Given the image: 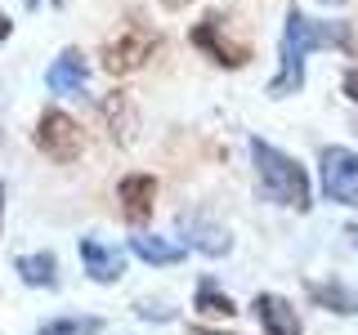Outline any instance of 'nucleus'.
<instances>
[{
    "mask_svg": "<svg viewBox=\"0 0 358 335\" xmlns=\"http://www.w3.org/2000/svg\"><path fill=\"white\" fill-rule=\"evenodd\" d=\"M197 335H220V331H206V327H197Z\"/></svg>",
    "mask_w": 358,
    "mask_h": 335,
    "instance_id": "5701e85b",
    "label": "nucleus"
},
{
    "mask_svg": "<svg viewBox=\"0 0 358 335\" xmlns=\"http://www.w3.org/2000/svg\"><path fill=\"white\" fill-rule=\"evenodd\" d=\"M94 117L99 126L108 130L112 143H134V134H139V107L130 103L126 89H108V94L94 98Z\"/></svg>",
    "mask_w": 358,
    "mask_h": 335,
    "instance_id": "0eeeda50",
    "label": "nucleus"
},
{
    "mask_svg": "<svg viewBox=\"0 0 358 335\" xmlns=\"http://www.w3.org/2000/svg\"><path fill=\"white\" fill-rule=\"evenodd\" d=\"M162 5H166V14H179V9H188L193 0H162Z\"/></svg>",
    "mask_w": 358,
    "mask_h": 335,
    "instance_id": "6ab92c4d",
    "label": "nucleus"
},
{
    "mask_svg": "<svg viewBox=\"0 0 358 335\" xmlns=\"http://www.w3.org/2000/svg\"><path fill=\"white\" fill-rule=\"evenodd\" d=\"M36 148L50 156V161H76V156L85 152V130L76 117H67L63 107H45L41 121H36Z\"/></svg>",
    "mask_w": 358,
    "mask_h": 335,
    "instance_id": "39448f33",
    "label": "nucleus"
},
{
    "mask_svg": "<svg viewBox=\"0 0 358 335\" xmlns=\"http://www.w3.org/2000/svg\"><path fill=\"white\" fill-rule=\"evenodd\" d=\"M345 98H354V103H358V67H354V72H345Z\"/></svg>",
    "mask_w": 358,
    "mask_h": 335,
    "instance_id": "a211bd4d",
    "label": "nucleus"
},
{
    "mask_svg": "<svg viewBox=\"0 0 358 335\" xmlns=\"http://www.w3.org/2000/svg\"><path fill=\"white\" fill-rule=\"evenodd\" d=\"M193 299H197V308L206 313V318H238V304H233V299L224 295L210 277H201V282H197V295Z\"/></svg>",
    "mask_w": 358,
    "mask_h": 335,
    "instance_id": "dca6fc26",
    "label": "nucleus"
},
{
    "mask_svg": "<svg viewBox=\"0 0 358 335\" xmlns=\"http://www.w3.org/2000/svg\"><path fill=\"white\" fill-rule=\"evenodd\" d=\"M251 165H255V179H260V193L268 201H278V206H287V210H309L313 206L309 170L296 156L273 148L268 139H251Z\"/></svg>",
    "mask_w": 358,
    "mask_h": 335,
    "instance_id": "f03ea898",
    "label": "nucleus"
},
{
    "mask_svg": "<svg viewBox=\"0 0 358 335\" xmlns=\"http://www.w3.org/2000/svg\"><path fill=\"white\" fill-rule=\"evenodd\" d=\"M255 318H260L264 335H300V318L282 295H260L255 299Z\"/></svg>",
    "mask_w": 358,
    "mask_h": 335,
    "instance_id": "f8f14e48",
    "label": "nucleus"
},
{
    "mask_svg": "<svg viewBox=\"0 0 358 335\" xmlns=\"http://www.w3.org/2000/svg\"><path fill=\"white\" fill-rule=\"evenodd\" d=\"M305 290H309L313 304L327 308V313H345V318H354V313H358V295H354V290H345L341 282H313Z\"/></svg>",
    "mask_w": 358,
    "mask_h": 335,
    "instance_id": "2eb2a0df",
    "label": "nucleus"
},
{
    "mask_svg": "<svg viewBox=\"0 0 358 335\" xmlns=\"http://www.w3.org/2000/svg\"><path fill=\"white\" fill-rule=\"evenodd\" d=\"M117 201H121V215L126 223L143 228L152 219V201H157V179L152 174H126L117 184Z\"/></svg>",
    "mask_w": 358,
    "mask_h": 335,
    "instance_id": "1a4fd4ad",
    "label": "nucleus"
},
{
    "mask_svg": "<svg viewBox=\"0 0 358 335\" xmlns=\"http://www.w3.org/2000/svg\"><path fill=\"white\" fill-rule=\"evenodd\" d=\"M318 174H322V193L327 201L341 206H358V152L354 148H322L318 156Z\"/></svg>",
    "mask_w": 358,
    "mask_h": 335,
    "instance_id": "423d86ee",
    "label": "nucleus"
},
{
    "mask_svg": "<svg viewBox=\"0 0 358 335\" xmlns=\"http://www.w3.org/2000/svg\"><path fill=\"white\" fill-rule=\"evenodd\" d=\"M99 331H103L99 318H54L41 327V335H99Z\"/></svg>",
    "mask_w": 358,
    "mask_h": 335,
    "instance_id": "f3484780",
    "label": "nucleus"
},
{
    "mask_svg": "<svg viewBox=\"0 0 358 335\" xmlns=\"http://www.w3.org/2000/svg\"><path fill=\"white\" fill-rule=\"evenodd\" d=\"M318 50H336V54H358L354 27L341 18H309L300 5L287 9L282 22V45H278V72L268 81V94L273 98H291L305 89V59Z\"/></svg>",
    "mask_w": 358,
    "mask_h": 335,
    "instance_id": "f257e3e1",
    "label": "nucleus"
},
{
    "mask_svg": "<svg viewBox=\"0 0 358 335\" xmlns=\"http://www.w3.org/2000/svg\"><path fill=\"white\" fill-rule=\"evenodd\" d=\"M318 5H331L336 9V5H345V0H318Z\"/></svg>",
    "mask_w": 358,
    "mask_h": 335,
    "instance_id": "4be33fe9",
    "label": "nucleus"
},
{
    "mask_svg": "<svg viewBox=\"0 0 358 335\" xmlns=\"http://www.w3.org/2000/svg\"><path fill=\"white\" fill-rule=\"evenodd\" d=\"M162 45H166V31L157 27V22H148L143 14H130V18H121V27L103 40L99 67H103L108 76H130V72H139L148 59H157Z\"/></svg>",
    "mask_w": 358,
    "mask_h": 335,
    "instance_id": "7ed1b4c3",
    "label": "nucleus"
},
{
    "mask_svg": "<svg viewBox=\"0 0 358 335\" xmlns=\"http://www.w3.org/2000/svg\"><path fill=\"white\" fill-rule=\"evenodd\" d=\"M179 237H188V246H197L201 255H229V228L215 223L210 215H197V210H188L184 219H179Z\"/></svg>",
    "mask_w": 358,
    "mask_h": 335,
    "instance_id": "9d476101",
    "label": "nucleus"
},
{
    "mask_svg": "<svg viewBox=\"0 0 358 335\" xmlns=\"http://www.w3.org/2000/svg\"><path fill=\"white\" fill-rule=\"evenodd\" d=\"M188 40H193V50H201V59H210L215 67H229V72H238V67L251 63V45L229 36V18H224L220 9H206V14L188 27Z\"/></svg>",
    "mask_w": 358,
    "mask_h": 335,
    "instance_id": "20e7f679",
    "label": "nucleus"
},
{
    "mask_svg": "<svg viewBox=\"0 0 358 335\" xmlns=\"http://www.w3.org/2000/svg\"><path fill=\"white\" fill-rule=\"evenodd\" d=\"M0 215H5V184H0Z\"/></svg>",
    "mask_w": 358,
    "mask_h": 335,
    "instance_id": "412c9836",
    "label": "nucleus"
},
{
    "mask_svg": "<svg viewBox=\"0 0 358 335\" xmlns=\"http://www.w3.org/2000/svg\"><path fill=\"white\" fill-rule=\"evenodd\" d=\"M9 31H14V22H9L5 14H0V40H5V36H9Z\"/></svg>",
    "mask_w": 358,
    "mask_h": 335,
    "instance_id": "aec40b11",
    "label": "nucleus"
},
{
    "mask_svg": "<svg viewBox=\"0 0 358 335\" xmlns=\"http://www.w3.org/2000/svg\"><path fill=\"white\" fill-rule=\"evenodd\" d=\"M130 251L139 255L143 264H152V268H166V264H179V260H184V246L171 241V237H152V232H134V237H130Z\"/></svg>",
    "mask_w": 358,
    "mask_h": 335,
    "instance_id": "ddd939ff",
    "label": "nucleus"
},
{
    "mask_svg": "<svg viewBox=\"0 0 358 335\" xmlns=\"http://www.w3.org/2000/svg\"><path fill=\"white\" fill-rule=\"evenodd\" d=\"M22 5H27V9H36V5H41V0H22Z\"/></svg>",
    "mask_w": 358,
    "mask_h": 335,
    "instance_id": "b1692460",
    "label": "nucleus"
},
{
    "mask_svg": "<svg viewBox=\"0 0 358 335\" xmlns=\"http://www.w3.org/2000/svg\"><path fill=\"white\" fill-rule=\"evenodd\" d=\"M14 268H18V277H22V282H27V286H36V290H54V286H59V260H54L50 251L18 255Z\"/></svg>",
    "mask_w": 358,
    "mask_h": 335,
    "instance_id": "4468645a",
    "label": "nucleus"
},
{
    "mask_svg": "<svg viewBox=\"0 0 358 335\" xmlns=\"http://www.w3.org/2000/svg\"><path fill=\"white\" fill-rule=\"evenodd\" d=\"M85 81H90V59L76 50V45H67L59 59L50 63V72H45L50 94H63V98H81L85 94Z\"/></svg>",
    "mask_w": 358,
    "mask_h": 335,
    "instance_id": "6e6552de",
    "label": "nucleus"
},
{
    "mask_svg": "<svg viewBox=\"0 0 358 335\" xmlns=\"http://www.w3.org/2000/svg\"><path fill=\"white\" fill-rule=\"evenodd\" d=\"M81 264H85L90 282H103V286H112L121 273H126L121 255H117V251H108V246H103V241H94V237H81Z\"/></svg>",
    "mask_w": 358,
    "mask_h": 335,
    "instance_id": "9b49d317",
    "label": "nucleus"
}]
</instances>
